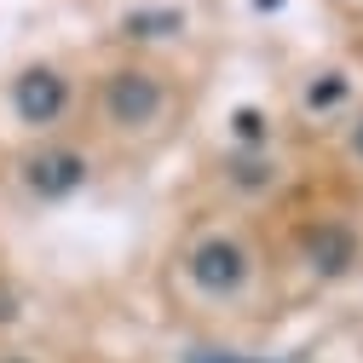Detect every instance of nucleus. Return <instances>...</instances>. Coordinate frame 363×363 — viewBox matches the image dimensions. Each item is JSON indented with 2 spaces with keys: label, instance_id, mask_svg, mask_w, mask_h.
Masks as SVG:
<instances>
[{
  "label": "nucleus",
  "instance_id": "1a4fd4ad",
  "mask_svg": "<svg viewBox=\"0 0 363 363\" xmlns=\"http://www.w3.org/2000/svg\"><path fill=\"white\" fill-rule=\"evenodd\" d=\"M323 145H329V167H335V179H346V185L363 191V104H357L335 133H323Z\"/></svg>",
  "mask_w": 363,
  "mask_h": 363
},
{
  "label": "nucleus",
  "instance_id": "423d86ee",
  "mask_svg": "<svg viewBox=\"0 0 363 363\" xmlns=\"http://www.w3.org/2000/svg\"><path fill=\"white\" fill-rule=\"evenodd\" d=\"M306 162L289 145V133H248V139H231L213 162H208V202L213 208H237L265 219L277 202H289L306 185Z\"/></svg>",
  "mask_w": 363,
  "mask_h": 363
},
{
  "label": "nucleus",
  "instance_id": "39448f33",
  "mask_svg": "<svg viewBox=\"0 0 363 363\" xmlns=\"http://www.w3.org/2000/svg\"><path fill=\"white\" fill-rule=\"evenodd\" d=\"M104 156L86 133H58V139H35L18 150H0V191H6L18 208L35 213H58L81 196L99 191L104 179Z\"/></svg>",
  "mask_w": 363,
  "mask_h": 363
},
{
  "label": "nucleus",
  "instance_id": "20e7f679",
  "mask_svg": "<svg viewBox=\"0 0 363 363\" xmlns=\"http://www.w3.org/2000/svg\"><path fill=\"white\" fill-rule=\"evenodd\" d=\"M81 116H86V64L81 58L35 52L0 75V150L81 133Z\"/></svg>",
  "mask_w": 363,
  "mask_h": 363
},
{
  "label": "nucleus",
  "instance_id": "0eeeda50",
  "mask_svg": "<svg viewBox=\"0 0 363 363\" xmlns=\"http://www.w3.org/2000/svg\"><path fill=\"white\" fill-rule=\"evenodd\" d=\"M196 35L191 0H121L110 18V52H139V58H167Z\"/></svg>",
  "mask_w": 363,
  "mask_h": 363
},
{
  "label": "nucleus",
  "instance_id": "f257e3e1",
  "mask_svg": "<svg viewBox=\"0 0 363 363\" xmlns=\"http://www.w3.org/2000/svg\"><path fill=\"white\" fill-rule=\"evenodd\" d=\"M156 289L179 323L208 329V335H237V329L265 323L283 306L265 219L202 202L173 231L162 271H156Z\"/></svg>",
  "mask_w": 363,
  "mask_h": 363
},
{
  "label": "nucleus",
  "instance_id": "f03ea898",
  "mask_svg": "<svg viewBox=\"0 0 363 363\" xmlns=\"http://www.w3.org/2000/svg\"><path fill=\"white\" fill-rule=\"evenodd\" d=\"M265 237L283 300L340 294L363 277V191L335 173H311L289 202L265 213Z\"/></svg>",
  "mask_w": 363,
  "mask_h": 363
},
{
  "label": "nucleus",
  "instance_id": "7ed1b4c3",
  "mask_svg": "<svg viewBox=\"0 0 363 363\" xmlns=\"http://www.w3.org/2000/svg\"><path fill=\"white\" fill-rule=\"evenodd\" d=\"M191 93L185 75L167 58H139V52H104L86 64V116L81 133L99 145L104 162H133L150 156L173 139Z\"/></svg>",
  "mask_w": 363,
  "mask_h": 363
},
{
  "label": "nucleus",
  "instance_id": "9d476101",
  "mask_svg": "<svg viewBox=\"0 0 363 363\" xmlns=\"http://www.w3.org/2000/svg\"><path fill=\"white\" fill-rule=\"evenodd\" d=\"M0 363H58V357L40 352V346H18V340H6V346H0Z\"/></svg>",
  "mask_w": 363,
  "mask_h": 363
},
{
  "label": "nucleus",
  "instance_id": "6e6552de",
  "mask_svg": "<svg viewBox=\"0 0 363 363\" xmlns=\"http://www.w3.org/2000/svg\"><path fill=\"white\" fill-rule=\"evenodd\" d=\"M357 104H363V69L346 58H317L289 86V116L300 121V133H335Z\"/></svg>",
  "mask_w": 363,
  "mask_h": 363
}]
</instances>
